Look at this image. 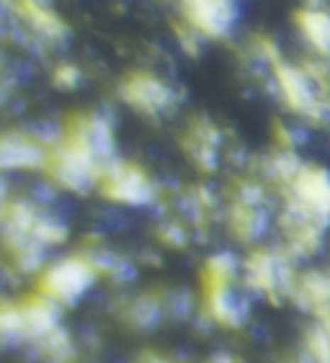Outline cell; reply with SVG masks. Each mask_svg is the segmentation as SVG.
I'll list each match as a JSON object with an SVG mask.
<instances>
[{
    "mask_svg": "<svg viewBox=\"0 0 330 363\" xmlns=\"http://www.w3.org/2000/svg\"><path fill=\"white\" fill-rule=\"evenodd\" d=\"M274 77L281 98L287 101L292 111L302 113L312 121L330 116V85L325 80L287 62L274 65Z\"/></svg>",
    "mask_w": 330,
    "mask_h": 363,
    "instance_id": "obj_1",
    "label": "cell"
},
{
    "mask_svg": "<svg viewBox=\"0 0 330 363\" xmlns=\"http://www.w3.org/2000/svg\"><path fill=\"white\" fill-rule=\"evenodd\" d=\"M287 209L304 214L312 222L330 224V173L323 168H299V173L287 183Z\"/></svg>",
    "mask_w": 330,
    "mask_h": 363,
    "instance_id": "obj_2",
    "label": "cell"
},
{
    "mask_svg": "<svg viewBox=\"0 0 330 363\" xmlns=\"http://www.w3.org/2000/svg\"><path fill=\"white\" fill-rule=\"evenodd\" d=\"M96 281V268L91 258L75 255L52 263L42 276V296L55 304H72L83 296Z\"/></svg>",
    "mask_w": 330,
    "mask_h": 363,
    "instance_id": "obj_3",
    "label": "cell"
},
{
    "mask_svg": "<svg viewBox=\"0 0 330 363\" xmlns=\"http://www.w3.org/2000/svg\"><path fill=\"white\" fill-rule=\"evenodd\" d=\"M246 281L253 291L263 294L268 299H281V296H292L297 276L292 260L284 252L258 250L246 263Z\"/></svg>",
    "mask_w": 330,
    "mask_h": 363,
    "instance_id": "obj_4",
    "label": "cell"
},
{
    "mask_svg": "<svg viewBox=\"0 0 330 363\" xmlns=\"http://www.w3.org/2000/svg\"><path fill=\"white\" fill-rule=\"evenodd\" d=\"M47 168L60 186L72 191H83L93 181H101V175L106 170L101 162H96L91 155H85L83 150H77L70 142H62L52 150L50 157H47Z\"/></svg>",
    "mask_w": 330,
    "mask_h": 363,
    "instance_id": "obj_5",
    "label": "cell"
},
{
    "mask_svg": "<svg viewBox=\"0 0 330 363\" xmlns=\"http://www.w3.org/2000/svg\"><path fill=\"white\" fill-rule=\"evenodd\" d=\"M99 183L106 199L119 203H129V206H145V203H150L155 199L153 181L140 168H134V165L111 162L104 170Z\"/></svg>",
    "mask_w": 330,
    "mask_h": 363,
    "instance_id": "obj_6",
    "label": "cell"
},
{
    "mask_svg": "<svg viewBox=\"0 0 330 363\" xmlns=\"http://www.w3.org/2000/svg\"><path fill=\"white\" fill-rule=\"evenodd\" d=\"M65 142H70L77 150H83L85 155H91L93 160L101 162L104 168L111 165L114 129H111V124H109V119H104L99 113H85V116L72 119L70 132H67Z\"/></svg>",
    "mask_w": 330,
    "mask_h": 363,
    "instance_id": "obj_7",
    "label": "cell"
},
{
    "mask_svg": "<svg viewBox=\"0 0 330 363\" xmlns=\"http://www.w3.org/2000/svg\"><path fill=\"white\" fill-rule=\"evenodd\" d=\"M121 98L127 101L132 108L148 113V116H160L176 104V93L168 83H163L160 77L148 75V72H137L129 75L121 83Z\"/></svg>",
    "mask_w": 330,
    "mask_h": 363,
    "instance_id": "obj_8",
    "label": "cell"
},
{
    "mask_svg": "<svg viewBox=\"0 0 330 363\" xmlns=\"http://www.w3.org/2000/svg\"><path fill=\"white\" fill-rule=\"evenodd\" d=\"M232 232L246 242L258 240L268 227V209L263 194L255 186H243L230 206Z\"/></svg>",
    "mask_w": 330,
    "mask_h": 363,
    "instance_id": "obj_9",
    "label": "cell"
},
{
    "mask_svg": "<svg viewBox=\"0 0 330 363\" xmlns=\"http://www.w3.org/2000/svg\"><path fill=\"white\" fill-rule=\"evenodd\" d=\"M183 18L204 36H225L235 23V0H181Z\"/></svg>",
    "mask_w": 330,
    "mask_h": 363,
    "instance_id": "obj_10",
    "label": "cell"
},
{
    "mask_svg": "<svg viewBox=\"0 0 330 363\" xmlns=\"http://www.w3.org/2000/svg\"><path fill=\"white\" fill-rule=\"evenodd\" d=\"M207 307H209V315L225 328H238L248 317V301L235 289V281L232 284H207Z\"/></svg>",
    "mask_w": 330,
    "mask_h": 363,
    "instance_id": "obj_11",
    "label": "cell"
},
{
    "mask_svg": "<svg viewBox=\"0 0 330 363\" xmlns=\"http://www.w3.org/2000/svg\"><path fill=\"white\" fill-rule=\"evenodd\" d=\"M47 157H50V152L34 137H26V134H6V137H0V168H39V165H47Z\"/></svg>",
    "mask_w": 330,
    "mask_h": 363,
    "instance_id": "obj_12",
    "label": "cell"
},
{
    "mask_svg": "<svg viewBox=\"0 0 330 363\" xmlns=\"http://www.w3.org/2000/svg\"><path fill=\"white\" fill-rule=\"evenodd\" d=\"M13 3H16L18 16L31 26V31L44 36L47 42H60V39L67 34V26H65L62 18L52 11L47 0H13Z\"/></svg>",
    "mask_w": 330,
    "mask_h": 363,
    "instance_id": "obj_13",
    "label": "cell"
},
{
    "mask_svg": "<svg viewBox=\"0 0 330 363\" xmlns=\"http://www.w3.org/2000/svg\"><path fill=\"white\" fill-rule=\"evenodd\" d=\"M292 296L304 309H315L320 315L330 312V273L312 271L299 276L292 289Z\"/></svg>",
    "mask_w": 330,
    "mask_h": 363,
    "instance_id": "obj_14",
    "label": "cell"
},
{
    "mask_svg": "<svg viewBox=\"0 0 330 363\" xmlns=\"http://www.w3.org/2000/svg\"><path fill=\"white\" fill-rule=\"evenodd\" d=\"M299 31L320 55H330V13L325 8H304L297 16Z\"/></svg>",
    "mask_w": 330,
    "mask_h": 363,
    "instance_id": "obj_15",
    "label": "cell"
},
{
    "mask_svg": "<svg viewBox=\"0 0 330 363\" xmlns=\"http://www.w3.org/2000/svg\"><path fill=\"white\" fill-rule=\"evenodd\" d=\"M186 145H189V152H191V157L197 160V165H202V168H207V170L214 168L217 152H219V137L209 124L194 126Z\"/></svg>",
    "mask_w": 330,
    "mask_h": 363,
    "instance_id": "obj_16",
    "label": "cell"
},
{
    "mask_svg": "<svg viewBox=\"0 0 330 363\" xmlns=\"http://www.w3.org/2000/svg\"><path fill=\"white\" fill-rule=\"evenodd\" d=\"M0 342H28L23 304H0Z\"/></svg>",
    "mask_w": 330,
    "mask_h": 363,
    "instance_id": "obj_17",
    "label": "cell"
},
{
    "mask_svg": "<svg viewBox=\"0 0 330 363\" xmlns=\"http://www.w3.org/2000/svg\"><path fill=\"white\" fill-rule=\"evenodd\" d=\"M307 361L330 363V312L320 315V322L307 335Z\"/></svg>",
    "mask_w": 330,
    "mask_h": 363,
    "instance_id": "obj_18",
    "label": "cell"
},
{
    "mask_svg": "<svg viewBox=\"0 0 330 363\" xmlns=\"http://www.w3.org/2000/svg\"><path fill=\"white\" fill-rule=\"evenodd\" d=\"M238 276V260L230 252H217L207 260V284H232Z\"/></svg>",
    "mask_w": 330,
    "mask_h": 363,
    "instance_id": "obj_19",
    "label": "cell"
},
{
    "mask_svg": "<svg viewBox=\"0 0 330 363\" xmlns=\"http://www.w3.org/2000/svg\"><path fill=\"white\" fill-rule=\"evenodd\" d=\"M140 363H170V361H165V358H160V356H148V358H142Z\"/></svg>",
    "mask_w": 330,
    "mask_h": 363,
    "instance_id": "obj_20",
    "label": "cell"
},
{
    "mask_svg": "<svg viewBox=\"0 0 330 363\" xmlns=\"http://www.w3.org/2000/svg\"><path fill=\"white\" fill-rule=\"evenodd\" d=\"M214 363H235V361H232V358H225V356H222V358H217Z\"/></svg>",
    "mask_w": 330,
    "mask_h": 363,
    "instance_id": "obj_21",
    "label": "cell"
}]
</instances>
